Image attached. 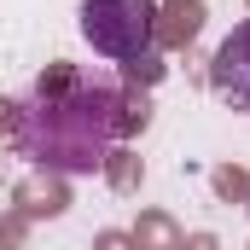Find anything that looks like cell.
Wrapping results in <instances>:
<instances>
[{
    "label": "cell",
    "instance_id": "cell-3",
    "mask_svg": "<svg viewBox=\"0 0 250 250\" xmlns=\"http://www.w3.org/2000/svg\"><path fill=\"white\" fill-rule=\"evenodd\" d=\"M209 87H215L221 105H233V111L250 117V18L233 23V35L215 47V59H209Z\"/></svg>",
    "mask_w": 250,
    "mask_h": 250
},
{
    "label": "cell",
    "instance_id": "cell-2",
    "mask_svg": "<svg viewBox=\"0 0 250 250\" xmlns=\"http://www.w3.org/2000/svg\"><path fill=\"white\" fill-rule=\"evenodd\" d=\"M82 41L111 64H134L157 41V0H82Z\"/></svg>",
    "mask_w": 250,
    "mask_h": 250
},
{
    "label": "cell",
    "instance_id": "cell-1",
    "mask_svg": "<svg viewBox=\"0 0 250 250\" xmlns=\"http://www.w3.org/2000/svg\"><path fill=\"white\" fill-rule=\"evenodd\" d=\"M128 123H134V111L111 76H82V70L59 64L18 99L12 146L41 169L93 175V169H105V157L128 134Z\"/></svg>",
    "mask_w": 250,
    "mask_h": 250
}]
</instances>
